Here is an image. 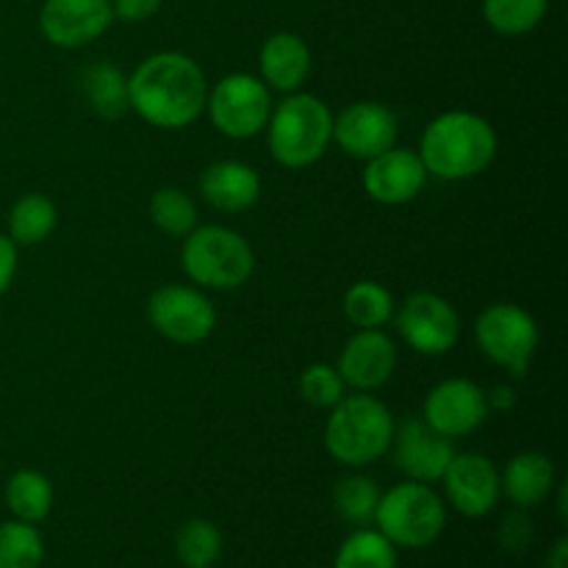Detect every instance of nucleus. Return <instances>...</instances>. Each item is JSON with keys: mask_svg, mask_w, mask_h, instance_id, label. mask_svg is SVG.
<instances>
[{"mask_svg": "<svg viewBox=\"0 0 568 568\" xmlns=\"http://www.w3.org/2000/svg\"><path fill=\"white\" fill-rule=\"evenodd\" d=\"M266 148L286 170L314 166L333 142V111L311 92L283 94L266 122Z\"/></svg>", "mask_w": 568, "mask_h": 568, "instance_id": "20e7f679", "label": "nucleus"}, {"mask_svg": "<svg viewBox=\"0 0 568 568\" xmlns=\"http://www.w3.org/2000/svg\"><path fill=\"white\" fill-rule=\"evenodd\" d=\"M9 231L6 236L17 244V247H31V244L44 242L50 233L59 225V209L48 194H22L9 211Z\"/></svg>", "mask_w": 568, "mask_h": 568, "instance_id": "5701e85b", "label": "nucleus"}, {"mask_svg": "<svg viewBox=\"0 0 568 568\" xmlns=\"http://www.w3.org/2000/svg\"><path fill=\"white\" fill-rule=\"evenodd\" d=\"M427 178L430 175H427L419 153L394 144L386 153L366 161L361 183H364V192L375 203L405 205L419 197L422 189L427 186Z\"/></svg>", "mask_w": 568, "mask_h": 568, "instance_id": "dca6fc26", "label": "nucleus"}, {"mask_svg": "<svg viewBox=\"0 0 568 568\" xmlns=\"http://www.w3.org/2000/svg\"><path fill=\"white\" fill-rule=\"evenodd\" d=\"M381 494L377 483L366 475L338 477L333 486V508L347 525L369 527L375 521Z\"/></svg>", "mask_w": 568, "mask_h": 568, "instance_id": "a878e982", "label": "nucleus"}, {"mask_svg": "<svg viewBox=\"0 0 568 568\" xmlns=\"http://www.w3.org/2000/svg\"><path fill=\"white\" fill-rule=\"evenodd\" d=\"M394 430L397 422L383 399L369 392L344 394L325 422V449L342 466L364 469L392 449Z\"/></svg>", "mask_w": 568, "mask_h": 568, "instance_id": "7ed1b4c3", "label": "nucleus"}, {"mask_svg": "<svg viewBox=\"0 0 568 568\" xmlns=\"http://www.w3.org/2000/svg\"><path fill=\"white\" fill-rule=\"evenodd\" d=\"M161 3L164 0H111V11H114V20L144 22L159 14Z\"/></svg>", "mask_w": 568, "mask_h": 568, "instance_id": "2f4dec72", "label": "nucleus"}, {"mask_svg": "<svg viewBox=\"0 0 568 568\" xmlns=\"http://www.w3.org/2000/svg\"><path fill=\"white\" fill-rule=\"evenodd\" d=\"M475 342L491 364L503 366L514 377H525L541 344V331L521 305L491 303L475 320Z\"/></svg>", "mask_w": 568, "mask_h": 568, "instance_id": "0eeeda50", "label": "nucleus"}, {"mask_svg": "<svg viewBox=\"0 0 568 568\" xmlns=\"http://www.w3.org/2000/svg\"><path fill=\"white\" fill-rule=\"evenodd\" d=\"M300 394L314 408H333L347 394L342 375L331 364H311L300 375Z\"/></svg>", "mask_w": 568, "mask_h": 568, "instance_id": "7c9ffc66", "label": "nucleus"}, {"mask_svg": "<svg viewBox=\"0 0 568 568\" xmlns=\"http://www.w3.org/2000/svg\"><path fill=\"white\" fill-rule=\"evenodd\" d=\"M181 270L197 288L231 292L244 286L255 270L247 239L225 225H197L183 236Z\"/></svg>", "mask_w": 568, "mask_h": 568, "instance_id": "39448f33", "label": "nucleus"}, {"mask_svg": "<svg viewBox=\"0 0 568 568\" xmlns=\"http://www.w3.org/2000/svg\"><path fill=\"white\" fill-rule=\"evenodd\" d=\"M205 98L209 81L203 67L178 50L148 55L128 75V105L139 120L161 131H183L197 122Z\"/></svg>", "mask_w": 568, "mask_h": 568, "instance_id": "f257e3e1", "label": "nucleus"}, {"mask_svg": "<svg viewBox=\"0 0 568 568\" xmlns=\"http://www.w3.org/2000/svg\"><path fill=\"white\" fill-rule=\"evenodd\" d=\"M499 538H503L505 547L514 549V552H519V549L530 547V541H532V521L527 519L525 514H510L508 519H505Z\"/></svg>", "mask_w": 568, "mask_h": 568, "instance_id": "473e14b6", "label": "nucleus"}, {"mask_svg": "<svg viewBox=\"0 0 568 568\" xmlns=\"http://www.w3.org/2000/svg\"><path fill=\"white\" fill-rule=\"evenodd\" d=\"M399 116L377 100H358L333 114V142L349 159L369 161L397 144Z\"/></svg>", "mask_w": 568, "mask_h": 568, "instance_id": "f8f14e48", "label": "nucleus"}, {"mask_svg": "<svg viewBox=\"0 0 568 568\" xmlns=\"http://www.w3.org/2000/svg\"><path fill=\"white\" fill-rule=\"evenodd\" d=\"M6 508H9L11 519L28 521V525H39L48 519L53 510V483L37 469H20L6 480Z\"/></svg>", "mask_w": 568, "mask_h": 568, "instance_id": "4be33fe9", "label": "nucleus"}, {"mask_svg": "<svg viewBox=\"0 0 568 568\" xmlns=\"http://www.w3.org/2000/svg\"><path fill=\"white\" fill-rule=\"evenodd\" d=\"M200 194L211 209L222 211V214H239L258 203L261 175L244 161H214L200 175Z\"/></svg>", "mask_w": 568, "mask_h": 568, "instance_id": "6ab92c4d", "label": "nucleus"}, {"mask_svg": "<svg viewBox=\"0 0 568 568\" xmlns=\"http://www.w3.org/2000/svg\"><path fill=\"white\" fill-rule=\"evenodd\" d=\"M44 560V541L37 525L9 519L0 521V568H39Z\"/></svg>", "mask_w": 568, "mask_h": 568, "instance_id": "c756f323", "label": "nucleus"}, {"mask_svg": "<svg viewBox=\"0 0 568 568\" xmlns=\"http://www.w3.org/2000/svg\"><path fill=\"white\" fill-rule=\"evenodd\" d=\"M17 261H20V255H17V244L11 242L6 233H0V297H3V294L11 288V283H14Z\"/></svg>", "mask_w": 568, "mask_h": 568, "instance_id": "72a5a7b5", "label": "nucleus"}, {"mask_svg": "<svg viewBox=\"0 0 568 568\" xmlns=\"http://www.w3.org/2000/svg\"><path fill=\"white\" fill-rule=\"evenodd\" d=\"M372 525L394 547L425 549L442 538L447 527V505L427 483L405 480L381 494Z\"/></svg>", "mask_w": 568, "mask_h": 568, "instance_id": "423d86ee", "label": "nucleus"}, {"mask_svg": "<svg viewBox=\"0 0 568 568\" xmlns=\"http://www.w3.org/2000/svg\"><path fill=\"white\" fill-rule=\"evenodd\" d=\"M81 94L103 120H120L128 105V75L114 61H92L81 70Z\"/></svg>", "mask_w": 568, "mask_h": 568, "instance_id": "412c9836", "label": "nucleus"}, {"mask_svg": "<svg viewBox=\"0 0 568 568\" xmlns=\"http://www.w3.org/2000/svg\"><path fill=\"white\" fill-rule=\"evenodd\" d=\"M175 552L186 568H214L222 555V532L209 519L183 521L175 536Z\"/></svg>", "mask_w": 568, "mask_h": 568, "instance_id": "c85d7f7f", "label": "nucleus"}, {"mask_svg": "<svg viewBox=\"0 0 568 568\" xmlns=\"http://www.w3.org/2000/svg\"><path fill=\"white\" fill-rule=\"evenodd\" d=\"M488 394L480 383L469 377H447L427 392L422 405V419L447 438H466L486 425Z\"/></svg>", "mask_w": 568, "mask_h": 568, "instance_id": "9b49d317", "label": "nucleus"}, {"mask_svg": "<svg viewBox=\"0 0 568 568\" xmlns=\"http://www.w3.org/2000/svg\"><path fill=\"white\" fill-rule=\"evenodd\" d=\"M442 483L449 505L466 519L488 516L503 497L497 464L483 453H455Z\"/></svg>", "mask_w": 568, "mask_h": 568, "instance_id": "ddd939ff", "label": "nucleus"}, {"mask_svg": "<svg viewBox=\"0 0 568 568\" xmlns=\"http://www.w3.org/2000/svg\"><path fill=\"white\" fill-rule=\"evenodd\" d=\"M148 320L172 344H200L214 333L216 308L209 294L186 283H164L148 300Z\"/></svg>", "mask_w": 568, "mask_h": 568, "instance_id": "1a4fd4ad", "label": "nucleus"}, {"mask_svg": "<svg viewBox=\"0 0 568 568\" xmlns=\"http://www.w3.org/2000/svg\"><path fill=\"white\" fill-rule=\"evenodd\" d=\"M488 394V408H499V410H510L516 405V392L510 386H497L494 392H486Z\"/></svg>", "mask_w": 568, "mask_h": 568, "instance_id": "f704fd0d", "label": "nucleus"}, {"mask_svg": "<svg viewBox=\"0 0 568 568\" xmlns=\"http://www.w3.org/2000/svg\"><path fill=\"white\" fill-rule=\"evenodd\" d=\"M150 222L172 239H183L197 227V205L181 186L155 189L148 203Z\"/></svg>", "mask_w": 568, "mask_h": 568, "instance_id": "393cba45", "label": "nucleus"}, {"mask_svg": "<svg viewBox=\"0 0 568 568\" xmlns=\"http://www.w3.org/2000/svg\"><path fill=\"white\" fill-rule=\"evenodd\" d=\"M311 72V50L300 33L277 31L264 39L258 53V78L270 92H300Z\"/></svg>", "mask_w": 568, "mask_h": 568, "instance_id": "a211bd4d", "label": "nucleus"}, {"mask_svg": "<svg viewBox=\"0 0 568 568\" xmlns=\"http://www.w3.org/2000/svg\"><path fill=\"white\" fill-rule=\"evenodd\" d=\"M344 316L355 331H381L394 320V294L377 281H358L344 294Z\"/></svg>", "mask_w": 568, "mask_h": 568, "instance_id": "b1692460", "label": "nucleus"}, {"mask_svg": "<svg viewBox=\"0 0 568 568\" xmlns=\"http://www.w3.org/2000/svg\"><path fill=\"white\" fill-rule=\"evenodd\" d=\"M394 460L408 480L442 483L444 471L455 458V442L425 425V419H408L394 430Z\"/></svg>", "mask_w": 568, "mask_h": 568, "instance_id": "2eb2a0df", "label": "nucleus"}, {"mask_svg": "<svg viewBox=\"0 0 568 568\" xmlns=\"http://www.w3.org/2000/svg\"><path fill=\"white\" fill-rule=\"evenodd\" d=\"M344 386L355 392H375L392 381L397 369V344L386 331H355L336 361Z\"/></svg>", "mask_w": 568, "mask_h": 568, "instance_id": "f3484780", "label": "nucleus"}, {"mask_svg": "<svg viewBox=\"0 0 568 568\" xmlns=\"http://www.w3.org/2000/svg\"><path fill=\"white\" fill-rule=\"evenodd\" d=\"M558 471L549 455L538 453V449H525V453L514 455L499 471V486L503 494L516 505L519 510H530L541 505L544 499L552 494Z\"/></svg>", "mask_w": 568, "mask_h": 568, "instance_id": "aec40b11", "label": "nucleus"}, {"mask_svg": "<svg viewBox=\"0 0 568 568\" xmlns=\"http://www.w3.org/2000/svg\"><path fill=\"white\" fill-rule=\"evenodd\" d=\"M114 22L111 0H44L39 31L50 44L78 50L103 37Z\"/></svg>", "mask_w": 568, "mask_h": 568, "instance_id": "4468645a", "label": "nucleus"}, {"mask_svg": "<svg viewBox=\"0 0 568 568\" xmlns=\"http://www.w3.org/2000/svg\"><path fill=\"white\" fill-rule=\"evenodd\" d=\"M499 136L486 116L475 111H444L430 120L419 139V159L438 181H471L494 164Z\"/></svg>", "mask_w": 568, "mask_h": 568, "instance_id": "f03ea898", "label": "nucleus"}, {"mask_svg": "<svg viewBox=\"0 0 568 568\" xmlns=\"http://www.w3.org/2000/svg\"><path fill=\"white\" fill-rule=\"evenodd\" d=\"M333 568H397V547L372 527H358L338 547Z\"/></svg>", "mask_w": 568, "mask_h": 568, "instance_id": "bb28decb", "label": "nucleus"}, {"mask_svg": "<svg viewBox=\"0 0 568 568\" xmlns=\"http://www.w3.org/2000/svg\"><path fill=\"white\" fill-rule=\"evenodd\" d=\"M549 0H483V17L499 37H525L541 26Z\"/></svg>", "mask_w": 568, "mask_h": 568, "instance_id": "cd10ccee", "label": "nucleus"}, {"mask_svg": "<svg viewBox=\"0 0 568 568\" xmlns=\"http://www.w3.org/2000/svg\"><path fill=\"white\" fill-rule=\"evenodd\" d=\"M547 568H568V541L558 538L547 555Z\"/></svg>", "mask_w": 568, "mask_h": 568, "instance_id": "c9c22d12", "label": "nucleus"}, {"mask_svg": "<svg viewBox=\"0 0 568 568\" xmlns=\"http://www.w3.org/2000/svg\"><path fill=\"white\" fill-rule=\"evenodd\" d=\"M272 92L253 72H231L209 87L205 111L211 125L227 139H253L264 133L272 114Z\"/></svg>", "mask_w": 568, "mask_h": 568, "instance_id": "6e6552de", "label": "nucleus"}, {"mask_svg": "<svg viewBox=\"0 0 568 568\" xmlns=\"http://www.w3.org/2000/svg\"><path fill=\"white\" fill-rule=\"evenodd\" d=\"M394 325L414 353L438 358L460 338V316L447 297L436 292H416L394 311Z\"/></svg>", "mask_w": 568, "mask_h": 568, "instance_id": "9d476101", "label": "nucleus"}]
</instances>
